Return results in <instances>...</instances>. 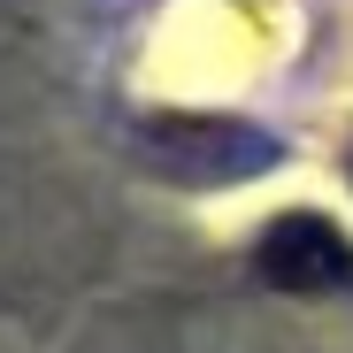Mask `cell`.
<instances>
[{
    "label": "cell",
    "mask_w": 353,
    "mask_h": 353,
    "mask_svg": "<svg viewBox=\"0 0 353 353\" xmlns=\"http://www.w3.org/2000/svg\"><path fill=\"white\" fill-rule=\"evenodd\" d=\"M246 269L284 300H338V292H353V230L323 208H276L254 230Z\"/></svg>",
    "instance_id": "obj_1"
},
{
    "label": "cell",
    "mask_w": 353,
    "mask_h": 353,
    "mask_svg": "<svg viewBox=\"0 0 353 353\" xmlns=\"http://www.w3.org/2000/svg\"><path fill=\"white\" fill-rule=\"evenodd\" d=\"M345 185H353V154H345Z\"/></svg>",
    "instance_id": "obj_2"
}]
</instances>
